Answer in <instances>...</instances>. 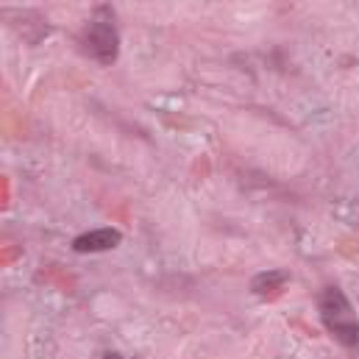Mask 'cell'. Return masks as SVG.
Masks as SVG:
<instances>
[{
    "instance_id": "cell-1",
    "label": "cell",
    "mask_w": 359,
    "mask_h": 359,
    "mask_svg": "<svg viewBox=\"0 0 359 359\" xmlns=\"http://www.w3.org/2000/svg\"><path fill=\"white\" fill-rule=\"evenodd\" d=\"M318 312H320V323L340 346L359 348V318L348 295L340 287L334 284L323 287V292L318 295Z\"/></svg>"
},
{
    "instance_id": "cell-2",
    "label": "cell",
    "mask_w": 359,
    "mask_h": 359,
    "mask_svg": "<svg viewBox=\"0 0 359 359\" xmlns=\"http://www.w3.org/2000/svg\"><path fill=\"white\" fill-rule=\"evenodd\" d=\"M81 45L95 62L109 67L120 56V31L111 20H92L81 34Z\"/></svg>"
},
{
    "instance_id": "cell-3",
    "label": "cell",
    "mask_w": 359,
    "mask_h": 359,
    "mask_svg": "<svg viewBox=\"0 0 359 359\" xmlns=\"http://www.w3.org/2000/svg\"><path fill=\"white\" fill-rule=\"evenodd\" d=\"M120 243H123V234L111 226H103V229H92V231L79 234L73 240V251L76 254H106V251H114Z\"/></svg>"
},
{
    "instance_id": "cell-4",
    "label": "cell",
    "mask_w": 359,
    "mask_h": 359,
    "mask_svg": "<svg viewBox=\"0 0 359 359\" xmlns=\"http://www.w3.org/2000/svg\"><path fill=\"white\" fill-rule=\"evenodd\" d=\"M287 281H290L287 270H265L251 281V290L257 295H276V292H281L287 287Z\"/></svg>"
},
{
    "instance_id": "cell-5",
    "label": "cell",
    "mask_w": 359,
    "mask_h": 359,
    "mask_svg": "<svg viewBox=\"0 0 359 359\" xmlns=\"http://www.w3.org/2000/svg\"><path fill=\"white\" fill-rule=\"evenodd\" d=\"M103 359H123V357H120V354H114V351H106V354H103Z\"/></svg>"
}]
</instances>
